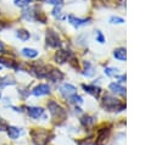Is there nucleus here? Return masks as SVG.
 Instances as JSON below:
<instances>
[{
    "mask_svg": "<svg viewBox=\"0 0 156 145\" xmlns=\"http://www.w3.org/2000/svg\"><path fill=\"white\" fill-rule=\"evenodd\" d=\"M102 105H104V107H106L107 110H112V111L121 110V108L124 107V106L119 102V100H117V99H115V97H112V96H110V95H106V96L104 97Z\"/></svg>",
    "mask_w": 156,
    "mask_h": 145,
    "instance_id": "nucleus-1",
    "label": "nucleus"
},
{
    "mask_svg": "<svg viewBox=\"0 0 156 145\" xmlns=\"http://www.w3.org/2000/svg\"><path fill=\"white\" fill-rule=\"evenodd\" d=\"M46 44H48L50 48H60V46H61L60 38H58L57 33L54 32L52 29L46 30Z\"/></svg>",
    "mask_w": 156,
    "mask_h": 145,
    "instance_id": "nucleus-2",
    "label": "nucleus"
},
{
    "mask_svg": "<svg viewBox=\"0 0 156 145\" xmlns=\"http://www.w3.org/2000/svg\"><path fill=\"white\" fill-rule=\"evenodd\" d=\"M48 107H49V111H50V113L52 115V117H60V116H65V111H63V108L60 106V105H57L56 102H54V101H50L49 102V105H48Z\"/></svg>",
    "mask_w": 156,
    "mask_h": 145,
    "instance_id": "nucleus-3",
    "label": "nucleus"
},
{
    "mask_svg": "<svg viewBox=\"0 0 156 145\" xmlns=\"http://www.w3.org/2000/svg\"><path fill=\"white\" fill-rule=\"evenodd\" d=\"M32 94L34 96H43V95H48L50 94V87L48 84H38L37 87L33 88Z\"/></svg>",
    "mask_w": 156,
    "mask_h": 145,
    "instance_id": "nucleus-4",
    "label": "nucleus"
},
{
    "mask_svg": "<svg viewBox=\"0 0 156 145\" xmlns=\"http://www.w3.org/2000/svg\"><path fill=\"white\" fill-rule=\"evenodd\" d=\"M60 91H61V94H62L65 97H71L72 95H74V94L77 93V89H76V87H73L72 84L65 83V84L60 88Z\"/></svg>",
    "mask_w": 156,
    "mask_h": 145,
    "instance_id": "nucleus-5",
    "label": "nucleus"
},
{
    "mask_svg": "<svg viewBox=\"0 0 156 145\" xmlns=\"http://www.w3.org/2000/svg\"><path fill=\"white\" fill-rule=\"evenodd\" d=\"M68 21H69V23H71L73 27H76V28L80 27V26H85V24L89 23V19H88V18H79V17H76V16H73V15H69V16H68Z\"/></svg>",
    "mask_w": 156,
    "mask_h": 145,
    "instance_id": "nucleus-6",
    "label": "nucleus"
},
{
    "mask_svg": "<svg viewBox=\"0 0 156 145\" xmlns=\"http://www.w3.org/2000/svg\"><path fill=\"white\" fill-rule=\"evenodd\" d=\"M69 56H71V51H68V50H58L55 54V60L58 63H65L69 58Z\"/></svg>",
    "mask_w": 156,
    "mask_h": 145,
    "instance_id": "nucleus-7",
    "label": "nucleus"
},
{
    "mask_svg": "<svg viewBox=\"0 0 156 145\" xmlns=\"http://www.w3.org/2000/svg\"><path fill=\"white\" fill-rule=\"evenodd\" d=\"M27 113L29 117L38 119L40 117H44V110L41 107H28L27 108Z\"/></svg>",
    "mask_w": 156,
    "mask_h": 145,
    "instance_id": "nucleus-8",
    "label": "nucleus"
},
{
    "mask_svg": "<svg viewBox=\"0 0 156 145\" xmlns=\"http://www.w3.org/2000/svg\"><path fill=\"white\" fill-rule=\"evenodd\" d=\"M46 78H49V79L52 80V82H57V80H61V79L63 78V74H62V72L58 71V69H51V71L48 72Z\"/></svg>",
    "mask_w": 156,
    "mask_h": 145,
    "instance_id": "nucleus-9",
    "label": "nucleus"
},
{
    "mask_svg": "<svg viewBox=\"0 0 156 145\" xmlns=\"http://www.w3.org/2000/svg\"><path fill=\"white\" fill-rule=\"evenodd\" d=\"M21 133H22V130H21V128H17V127H7V135H9V138H11V139H17L20 135H21Z\"/></svg>",
    "mask_w": 156,
    "mask_h": 145,
    "instance_id": "nucleus-10",
    "label": "nucleus"
},
{
    "mask_svg": "<svg viewBox=\"0 0 156 145\" xmlns=\"http://www.w3.org/2000/svg\"><path fill=\"white\" fill-rule=\"evenodd\" d=\"M83 89H84L87 93H89V94H91L93 96H95V97H98L99 94H100V91H101V89L98 88V87H95V85H85V84H83Z\"/></svg>",
    "mask_w": 156,
    "mask_h": 145,
    "instance_id": "nucleus-11",
    "label": "nucleus"
},
{
    "mask_svg": "<svg viewBox=\"0 0 156 145\" xmlns=\"http://www.w3.org/2000/svg\"><path fill=\"white\" fill-rule=\"evenodd\" d=\"M113 56H115L117 60H119V61H126V58H127L126 49H124V48H118V49H116V50L113 51Z\"/></svg>",
    "mask_w": 156,
    "mask_h": 145,
    "instance_id": "nucleus-12",
    "label": "nucleus"
},
{
    "mask_svg": "<svg viewBox=\"0 0 156 145\" xmlns=\"http://www.w3.org/2000/svg\"><path fill=\"white\" fill-rule=\"evenodd\" d=\"M110 89L115 94H119V95H124L126 94V89L122 85H119L118 83H111L110 84Z\"/></svg>",
    "mask_w": 156,
    "mask_h": 145,
    "instance_id": "nucleus-13",
    "label": "nucleus"
},
{
    "mask_svg": "<svg viewBox=\"0 0 156 145\" xmlns=\"http://www.w3.org/2000/svg\"><path fill=\"white\" fill-rule=\"evenodd\" d=\"M22 55L28 57V58H34L38 56V51L35 49H32V48H24L22 50Z\"/></svg>",
    "mask_w": 156,
    "mask_h": 145,
    "instance_id": "nucleus-14",
    "label": "nucleus"
},
{
    "mask_svg": "<svg viewBox=\"0 0 156 145\" xmlns=\"http://www.w3.org/2000/svg\"><path fill=\"white\" fill-rule=\"evenodd\" d=\"M16 37H17L20 40H22V41H26V40L29 39L30 34H29V32L26 30V29H18V30L16 32Z\"/></svg>",
    "mask_w": 156,
    "mask_h": 145,
    "instance_id": "nucleus-15",
    "label": "nucleus"
},
{
    "mask_svg": "<svg viewBox=\"0 0 156 145\" xmlns=\"http://www.w3.org/2000/svg\"><path fill=\"white\" fill-rule=\"evenodd\" d=\"M84 76L87 77H91L94 76V67L91 66V63L89 61H84Z\"/></svg>",
    "mask_w": 156,
    "mask_h": 145,
    "instance_id": "nucleus-16",
    "label": "nucleus"
},
{
    "mask_svg": "<svg viewBox=\"0 0 156 145\" xmlns=\"http://www.w3.org/2000/svg\"><path fill=\"white\" fill-rule=\"evenodd\" d=\"M0 63H1V65H5L6 67H11V68L16 67L15 61H12V60H7V58H5V57H0Z\"/></svg>",
    "mask_w": 156,
    "mask_h": 145,
    "instance_id": "nucleus-17",
    "label": "nucleus"
},
{
    "mask_svg": "<svg viewBox=\"0 0 156 145\" xmlns=\"http://www.w3.org/2000/svg\"><path fill=\"white\" fill-rule=\"evenodd\" d=\"M13 1H15V5L18 7H27L32 0H13Z\"/></svg>",
    "mask_w": 156,
    "mask_h": 145,
    "instance_id": "nucleus-18",
    "label": "nucleus"
},
{
    "mask_svg": "<svg viewBox=\"0 0 156 145\" xmlns=\"http://www.w3.org/2000/svg\"><path fill=\"white\" fill-rule=\"evenodd\" d=\"M69 99V102H72V104H82V97L79 96V95H77V94H74V95H72L71 97H68Z\"/></svg>",
    "mask_w": 156,
    "mask_h": 145,
    "instance_id": "nucleus-19",
    "label": "nucleus"
},
{
    "mask_svg": "<svg viewBox=\"0 0 156 145\" xmlns=\"http://www.w3.org/2000/svg\"><path fill=\"white\" fill-rule=\"evenodd\" d=\"M124 22V19L122 18V17H118V16H112L111 18H110V23H113V24H121V23H123Z\"/></svg>",
    "mask_w": 156,
    "mask_h": 145,
    "instance_id": "nucleus-20",
    "label": "nucleus"
},
{
    "mask_svg": "<svg viewBox=\"0 0 156 145\" xmlns=\"http://www.w3.org/2000/svg\"><path fill=\"white\" fill-rule=\"evenodd\" d=\"M117 68H112V67H107V68H105V73L107 74V76H115V74H117Z\"/></svg>",
    "mask_w": 156,
    "mask_h": 145,
    "instance_id": "nucleus-21",
    "label": "nucleus"
},
{
    "mask_svg": "<svg viewBox=\"0 0 156 145\" xmlns=\"http://www.w3.org/2000/svg\"><path fill=\"white\" fill-rule=\"evenodd\" d=\"M96 39H98V41L101 43V44L105 41V37L102 35V33H101L100 30H96Z\"/></svg>",
    "mask_w": 156,
    "mask_h": 145,
    "instance_id": "nucleus-22",
    "label": "nucleus"
},
{
    "mask_svg": "<svg viewBox=\"0 0 156 145\" xmlns=\"http://www.w3.org/2000/svg\"><path fill=\"white\" fill-rule=\"evenodd\" d=\"M49 4H51V5H58V6H61L62 5V2H63V0H46Z\"/></svg>",
    "mask_w": 156,
    "mask_h": 145,
    "instance_id": "nucleus-23",
    "label": "nucleus"
},
{
    "mask_svg": "<svg viewBox=\"0 0 156 145\" xmlns=\"http://www.w3.org/2000/svg\"><path fill=\"white\" fill-rule=\"evenodd\" d=\"M52 15H54L55 17H58V18H61V16H60V6H58V7L56 6V7L52 10Z\"/></svg>",
    "mask_w": 156,
    "mask_h": 145,
    "instance_id": "nucleus-24",
    "label": "nucleus"
},
{
    "mask_svg": "<svg viewBox=\"0 0 156 145\" xmlns=\"http://www.w3.org/2000/svg\"><path fill=\"white\" fill-rule=\"evenodd\" d=\"M118 79H119V82H124L126 80V76H121Z\"/></svg>",
    "mask_w": 156,
    "mask_h": 145,
    "instance_id": "nucleus-25",
    "label": "nucleus"
},
{
    "mask_svg": "<svg viewBox=\"0 0 156 145\" xmlns=\"http://www.w3.org/2000/svg\"><path fill=\"white\" fill-rule=\"evenodd\" d=\"M4 50V44H2V41H0V52Z\"/></svg>",
    "mask_w": 156,
    "mask_h": 145,
    "instance_id": "nucleus-26",
    "label": "nucleus"
},
{
    "mask_svg": "<svg viewBox=\"0 0 156 145\" xmlns=\"http://www.w3.org/2000/svg\"><path fill=\"white\" fill-rule=\"evenodd\" d=\"M1 68H2V67H1V65H0V71H1Z\"/></svg>",
    "mask_w": 156,
    "mask_h": 145,
    "instance_id": "nucleus-27",
    "label": "nucleus"
},
{
    "mask_svg": "<svg viewBox=\"0 0 156 145\" xmlns=\"http://www.w3.org/2000/svg\"><path fill=\"white\" fill-rule=\"evenodd\" d=\"M0 99H1V95H0Z\"/></svg>",
    "mask_w": 156,
    "mask_h": 145,
    "instance_id": "nucleus-28",
    "label": "nucleus"
}]
</instances>
